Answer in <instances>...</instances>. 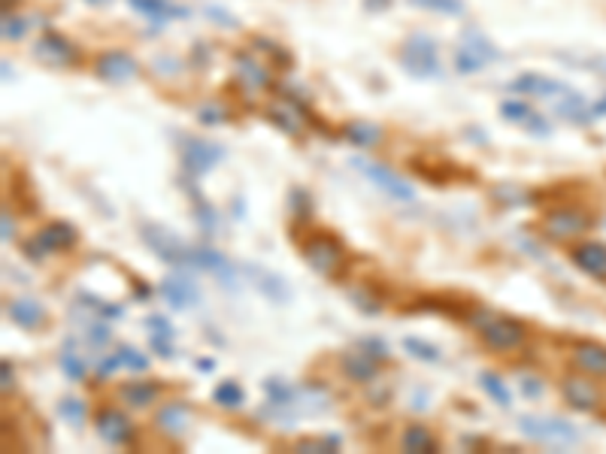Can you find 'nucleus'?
<instances>
[{
	"mask_svg": "<svg viewBox=\"0 0 606 454\" xmlns=\"http://www.w3.org/2000/svg\"><path fill=\"white\" fill-rule=\"evenodd\" d=\"M288 206H291V212H295L297 219H310V215H312V197H310V191L291 188L288 191Z\"/></svg>",
	"mask_w": 606,
	"mask_h": 454,
	"instance_id": "ea45409f",
	"label": "nucleus"
},
{
	"mask_svg": "<svg viewBox=\"0 0 606 454\" xmlns=\"http://www.w3.org/2000/svg\"><path fill=\"white\" fill-rule=\"evenodd\" d=\"M140 240L145 249L152 252V255H158L164 264L170 267H195L191 264V249L188 245H182V240L176 234H170L167 227L155 225V221H143L140 225Z\"/></svg>",
	"mask_w": 606,
	"mask_h": 454,
	"instance_id": "f03ea898",
	"label": "nucleus"
},
{
	"mask_svg": "<svg viewBox=\"0 0 606 454\" xmlns=\"http://www.w3.org/2000/svg\"><path fill=\"white\" fill-rule=\"evenodd\" d=\"M388 4H391V0H367V10H373V6H376V10H386Z\"/></svg>",
	"mask_w": 606,
	"mask_h": 454,
	"instance_id": "bf43d9fd",
	"label": "nucleus"
},
{
	"mask_svg": "<svg viewBox=\"0 0 606 454\" xmlns=\"http://www.w3.org/2000/svg\"><path fill=\"white\" fill-rule=\"evenodd\" d=\"M401 445L406 454H421V451H436V440L425 425H410L403 430Z\"/></svg>",
	"mask_w": 606,
	"mask_h": 454,
	"instance_id": "bb28decb",
	"label": "nucleus"
},
{
	"mask_svg": "<svg viewBox=\"0 0 606 454\" xmlns=\"http://www.w3.org/2000/svg\"><path fill=\"white\" fill-rule=\"evenodd\" d=\"M34 55L40 58V61H46L49 67H67V64H73L79 52H76V45L67 40V37L46 34V37H40V40H37Z\"/></svg>",
	"mask_w": 606,
	"mask_h": 454,
	"instance_id": "ddd939ff",
	"label": "nucleus"
},
{
	"mask_svg": "<svg viewBox=\"0 0 606 454\" xmlns=\"http://www.w3.org/2000/svg\"><path fill=\"white\" fill-rule=\"evenodd\" d=\"M206 12H210V19H212V21H219V25H231V28L237 25L234 19H225L228 12H221V10H206Z\"/></svg>",
	"mask_w": 606,
	"mask_h": 454,
	"instance_id": "4d7b16f0",
	"label": "nucleus"
},
{
	"mask_svg": "<svg viewBox=\"0 0 606 454\" xmlns=\"http://www.w3.org/2000/svg\"><path fill=\"white\" fill-rule=\"evenodd\" d=\"M58 367H61V373H64L71 382H86V369H88V367H86V360H82V358L71 349V345H67V349L58 355Z\"/></svg>",
	"mask_w": 606,
	"mask_h": 454,
	"instance_id": "2f4dec72",
	"label": "nucleus"
},
{
	"mask_svg": "<svg viewBox=\"0 0 606 454\" xmlns=\"http://www.w3.org/2000/svg\"><path fill=\"white\" fill-rule=\"evenodd\" d=\"M343 136L352 143V145H361V149H370L382 140V128L373 125V121H349L346 128H343Z\"/></svg>",
	"mask_w": 606,
	"mask_h": 454,
	"instance_id": "a878e982",
	"label": "nucleus"
},
{
	"mask_svg": "<svg viewBox=\"0 0 606 454\" xmlns=\"http://www.w3.org/2000/svg\"><path fill=\"white\" fill-rule=\"evenodd\" d=\"M58 415L67 421V425L82 427V425H86V415H88V409H86V403H82V400H76V397H64V400H61V403H58Z\"/></svg>",
	"mask_w": 606,
	"mask_h": 454,
	"instance_id": "f704fd0d",
	"label": "nucleus"
},
{
	"mask_svg": "<svg viewBox=\"0 0 606 454\" xmlns=\"http://www.w3.org/2000/svg\"><path fill=\"white\" fill-rule=\"evenodd\" d=\"M86 4H91V6H104V4H110V0H86Z\"/></svg>",
	"mask_w": 606,
	"mask_h": 454,
	"instance_id": "680f3d73",
	"label": "nucleus"
},
{
	"mask_svg": "<svg viewBox=\"0 0 606 454\" xmlns=\"http://www.w3.org/2000/svg\"><path fill=\"white\" fill-rule=\"evenodd\" d=\"M197 119H201L203 125H225L228 115H225V110H221V106H203V110L197 112Z\"/></svg>",
	"mask_w": 606,
	"mask_h": 454,
	"instance_id": "09e8293b",
	"label": "nucleus"
},
{
	"mask_svg": "<svg viewBox=\"0 0 606 454\" xmlns=\"http://www.w3.org/2000/svg\"><path fill=\"white\" fill-rule=\"evenodd\" d=\"M86 334H88V340L95 345H106V343H110V336H112V330L106 327L104 321H97V325H91Z\"/></svg>",
	"mask_w": 606,
	"mask_h": 454,
	"instance_id": "8fccbe9b",
	"label": "nucleus"
},
{
	"mask_svg": "<svg viewBox=\"0 0 606 454\" xmlns=\"http://www.w3.org/2000/svg\"><path fill=\"white\" fill-rule=\"evenodd\" d=\"M6 315H10L12 325H19V327H25V330H37V327L46 325L43 303H37V300H30V297L10 300V303H6Z\"/></svg>",
	"mask_w": 606,
	"mask_h": 454,
	"instance_id": "aec40b11",
	"label": "nucleus"
},
{
	"mask_svg": "<svg viewBox=\"0 0 606 454\" xmlns=\"http://www.w3.org/2000/svg\"><path fill=\"white\" fill-rule=\"evenodd\" d=\"M116 355H119V360H121V367L134 369V373H145V369H149V364H152V360L145 358L140 349H134V345H128V343H121V345H119Z\"/></svg>",
	"mask_w": 606,
	"mask_h": 454,
	"instance_id": "e433bc0d",
	"label": "nucleus"
},
{
	"mask_svg": "<svg viewBox=\"0 0 606 454\" xmlns=\"http://www.w3.org/2000/svg\"><path fill=\"white\" fill-rule=\"evenodd\" d=\"M570 260L585 276H592V279H606V245L603 243L588 240V243L573 245Z\"/></svg>",
	"mask_w": 606,
	"mask_h": 454,
	"instance_id": "2eb2a0df",
	"label": "nucleus"
},
{
	"mask_svg": "<svg viewBox=\"0 0 606 454\" xmlns=\"http://www.w3.org/2000/svg\"><path fill=\"white\" fill-rule=\"evenodd\" d=\"M145 327H149L152 334H161V336H176V327L164 318V315H158V312L145 315Z\"/></svg>",
	"mask_w": 606,
	"mask_h": 454,
	"instance_id": "c03bdc74",
	"label": "nucleus"
},
{
	"mask_svg": "<svg viewBox=\"0 0 606 454\" xmlns=\"http://www.w3.org/2000/svg\"><path fill=\"white\" fill-rule=\"evenodd\" d=\"M97 76L106 82H128L140 73L137 61L128 55V52H106V55L97 58Z\"/></svg>",
	"mask_w": 606,
	"mask_h": 454,
	"instance_id": "dca6fc26",
	"label": "nucleus"
},
{
	"mask_svg": "<svg viewBox=\"0 0 606 454\" xmlns=\"http://www.w3.org/2000/svg\"><path fill=\"white\" fill-rule=\"evenodd\" d=\"M245 273L252 276L255 288H258L267 300H270V303H276V306L291 303V297H295V294H291V285H288L286 279H282L279 273L264 270V267H245Z\"/></svg>",
	"mask_w": 606,
	"mask_h": 454,
	"instance_id": "4468645a",
	"label": "nucleus"
},
{
	"mask_svg": "<svg viewBox=\"0 0 606 454\" xmlns=\"http://www.w3.org/2000/svg\"><path fill=\"white\" fill-rule=\"evenodd\" d=\"M158 394L161 391H158L155 382H140V379L125 382L119 388V400L128 406H134V409H145V406H152L158 400Z\"/></svg>",
	"mask_w": 606,
	"mask_h": 454,
	"instance_id": "5701e85b",
	"label": "nucleus"
},
{
	"mask_svg": "<svg viewBox=\"0 0 606 454\" xmlns=\"http://www.w3.org/2000/svg\"><path fill=\"white\" fill-rule=\"evenodd\" d=\"M340 369H343V376L352 382H376L379 379V369H376V360L367 355V351H346V355L340 358Z\"/></svg>",
	"mask_w": 606,
	"mask_h": 454,
	"instance_id": "412c9836",
	"label": "nucleus"
},
{
	"mask_svg": "<svg viewBox=\"0 0 606 454\" xmlns=\"http://www.w3.org/2000/svg\"><path fill=\"white\" fill-rule=\"evenodd\" d=\"M403 349H406V355H412L416 360H425V364H440V349L431 343H425V340H419V336H406Z\"/></svg>",
	"mask_w": 606,
	"mask_h": 454,
	"instance_id": "72a5a7b5",
	"label": "nucleus"
},
{
	"mask_svg": "<svg viewBox=\"0 0 606 454\" xmlns=\"http://www.w3.org/2000/svg\"><path fill=\"white\" fill-rule=\"evenodd\" d=\"M76 243H79V230H76L71 221H49L40 234L30 236V240L21 245V252H25L30 260H43L49 252H71Z\"/></svg>",
	"mask_w": 606,
	"mask_h": 454,
	"instance_id": "39448f33",
	"label": "nucleus"
},
{
	"mask_svg": "<svg viewBox=\"0 0 606 454\" xmlns=\"http://www.w3.org/2000/svg\"><path fill=\"white\" fill-rule=\"evenodd\" d=\"M301 252H303L306 264H310L319 276H325V279H340V276L346 273L349 255H346L343 243L336 240L334 234H325V230L310 234L301 243Z\"/></svg>",
	"mask_w": 606,
	"mask_h": 454,
	"instance_id": "f257e3e1",
	"label": "nucleus"
},
{
	"mask_svg": "<svg viewBox=\"0 0 606 454\" xmlns=\"http://www.w3.org/2000/svg\"><path fill=\"white\" fill-rule=\"evenodd\" d=\"M558 112H561L564 119L577 121V125H585V121H592V106H588L585 97L577 95V91H567L564 100L558 103Z\"/></svg>",
	"mask_w": 606,
	"mask_h": 454,
	"instance_id": "c85d7f7f",
	"label": "nucleus"
},
{
	"mask_svg": "<svg viewBox=\"0 0 606 454\" xmlns=\"http://www.w3.org/2000/svg\"><path fill=\"white\" fill-rule=\"evenodd\" d=\"M464 49H470L473 55H479L482 61H497L501 58V52H497V45L486 40L482 34H477V30H470V34L464 37Z\"/></svg>",
	"mask_w": 606,
	"mask_h": 454,
	"instance_id": "c9c22d12",
	"label": "nucleus"
},
{
	"mask_svg": "<svg viewBox=\"0 0 606 454\" xmlns=\"http://www.w3.org/2000/svg\"><path fill=\"white\" fill-rule=\"evenodd\" d=\"M479 384H482V391H486V394L494 400L497 406H503V409H510L512 406V394H510V388H506L503 384V379L497 373H479Z\"/></svg>",
	"mask_w": 606,
	"mask_h": 454,
	"instance_id": "7c9ffc66",
	"label": "nucleus"
},
{
	"mask_svg": "<svg viewBox=\"0 0 606 454\" xmlns=\"http://www.w3.org/2000/svg\"><path fill=\"white\" fill-rule=\"evenodd\" d=\"M573 364L588 376H606V345L592 340L573 343Z\"/></svg>",
	"mask_w": 606,
	"mask_h": 454,
	"instance_id": "6ab92c4d",
	"label": "nucleus"
},
{
	"mask_svg": "<svg viewBox=\"0 0 606 454\" xmlns=\"http://www.w3.org/2000/svg\"><path fill=\"white\" fill-rule=\"evenodd\" d=\"M486 64H488V61H482L479 55H473V52H470V49H464V45L458 49V55H455V70H458V73H464V76H467V73H479Z\"/></svg>",
	"mask_w": 606,
	"mask_h": 454,
	"instance_id": "a19ab883",
	"label": "nucleus"
},
{
	"mask_svg": "<svg viewBox=\"0 0 606 454\" xmlns=\"http://www.w3.org/2000/svg\"><path fill=\"white\" fill-rule=\"evenodd\" d=\"M297 451H310V454H328L340 449V436H306L295 445Z\"/></svg>",
	"mask_w": 606,
	"mask_h": 454,
	"instance_id": "58836bf2",
	"label": "nucleus"
},
{
	"mask_svg": "<svg viewBox=\"0 0 606 454\" xmlns=\"http://www.w3.org/2000/svg\"><path fill=\"white\" fill-rule=\"evenodd\" d=\"M0 388H4V394H10V388H12V364L10 360L0 364Z\"/></svg>",
	"mask_w": 606,
	"mask_h": 454,
	"instance_id": "603ef678",
	"label": "nucleus"
},
{
	"mask_svg": "<svg viewBox=\"0 0 606 454\" xmlns=\"http://www.w3.org/2000/svg\"><path fill=\"white\" fill-rule=\"evenodd\" d=\"M152 351H158L161 358H167V360H173L176 358V349H173V336H161V334H152Z\"/></svg>",
	"mask_w": 606,
	"mask_h": 454,
	"instance_id": "a18cd8bd",
	"label": "nucleus"
},
{
	"mask_svg": "<svg viewBox=\"0 0 606 454\" xmlns=\"http://www.w3.org/2000/svg\"><path fill=\"white\" fill-rule=\"evenodd\" d=\"M410 4L436 15H464V0H410Z\"/></svg>",
	"mask_w": 606,
	"mask_h": 454,
	"instance_id": "4c0bfd02",
	"label": "nucleus"
},
{
	"mask_svg": "<svg viewBox=\"0 0 606 454\" xmlns=\"http://www.w3.org/2000/svg\"><path fill=\"white\" fill-rule=\"evenodd\" d=\"M155 425L161 433L167 436H182L191 425V406L182 403V400H173V403H164L155 415Z\"/></svg>",
	"mask_w": 606,
	"mask_h": 454,
	"instance_id": "f3484780",
	"label": "nucleus"
},
{
	"mask_svg": "<svg viewBox=\"0 0 606 454\" xmlns=\"http://www.w3.org/2000/svg\"><path fill=\"white\" fill-rule=\"evenodd\" d=\"M525 128L531 130L534 136H549V134H552V125H549L546 119H543V115H536V112L525 121Z\"/></svg>",
	"mask_w": 606,
	"mask_h": 454,
	"instance_id": "3c124183",
	"label": "nucleus"
},
{
	"mask_svg": "<svg viewBox=\"0 0 606 454\" xmlns=\"http://www.w3.org/2000/svg\"><path fill=\"white\" fill-rule=\"evenodd\" d=\"M479 336H482V343H486L488 349L510 351V349H516V345H521V340H525V325L516 321V318H486L479 325Z\"/></svg>",
	"mask_w": 606,
	"mask_h": 454,
	"instance_id": "1a4fd4ad",
	"label": "nucleus"
},
{
	"mask_svg": "<svg viewBox=\"0 0 606 454\" xmlns=\"http://www.w3.org/2000/svg\"><path fill=\"white\" fill-rule=\"evenodd\" d=\"M25 21H21V19H15V15H10V12H6L4 15V37H6V40H21V37H25Z\"/></svg>",
	"mask_w": 606,
	"mask_h": 454,
	"instance_id": "de8ad7c7",
	"label": "nucleus"
},
{
	"mask_svg": "<svg viewBox=\"0 0 606 454\" xmlns=\"http://www.w3.org/2000/svg\"><path fill=\"white\" fill-rule=\"evenodd\" d=\"M501 112H503V119H506V121H519V125H525V121L534 115L531 106L521 103V100H506V103L501 106Z\"/></svg>",
	"mask_w": 606,
	"mask_h": 454,
	"instance_id": "79ce46f5",
	"label": "nucleus"
},
{
	"mask_svg": "<svg viewBox=\"0 0 606 454\" xmlns=\"http://www.w3.org/2000/svg\"><path fill=\"white\" fill-rule=\"evenodd\" d=\"M519 427L527 440L546 445H579L582 433L564 418H543V415H521Z\"/></svg>",
	"mask_w": 606,
	"mask_h": 454,
	"instance_id": "7ed1b4c3",
	"label": "nucleus"
},
{
	"mask_svg": "<svg viewBox=\"0 0 606 454\" xmlns=\"http://www.w3.org/2000/svg\"><path fill=\"white\" fill-rule=\"evenodd\" d=\"M349 300H352V303H358V310H361L364 315H376V312L382 310L379 300L367 294L364 288H352V291H349Z\"/></svg>",
	"mask_w": 606,
	"mask_h": 454,
	"instance_id": "37998d69",
	"label": "nucleus"
},
{
	"mask_svg": "<svg viewBox=\"0 0 606 454\" xmlns=\"http://www.w3.org/2000/svg\"><path fill=\"white\" fill-rule=\"evenodd\" d=\"M521 394H525V397H540V394H543V382H536V379H521Z\"/></svg>",
	"mask_w": 606,
	"mask_h": 454,
	"instance_id": "5fc2aeb1",
	"label": "nucleus"
},
{
	"mask_svg": "<svg viewBox=\"0 0 606 454\" xmlns=\"http://www.w3.org/2000/svg\"><path fill=\"white\" fill-rule=\"evenodd\" d=\"M225 161V145L212 143V140H201V136H182V170L188 176H203Z\"/></svg>",
	"mask_w": 606,
	"mask_h": 454,
	"instance_id": "423d86ee",
	"label": "nucleus"
},
{
	"mask_svg": "<svg viewBox=\"0 0 606 454\" xmlns=\"http://www.w3.org/2000/svg\"><path fill=\"white\" fill-rule=\"evenodd\" d=\"M212 367H216V360H210V358H206V360H197V369H203V373H210Z\"/></svg>",
	"mask_w": 606,
	"mask_h": 454,
	"instance_id": "052dcab7",
	"label": "nucleus"
},
{
	"mask_svg": "<svg viewBox=\"0 0 606 454\" xmlns=\"http://www.w3.org/2000/svg\"><path fill=\"white\" fill-rule=\"evenodd\" d=\"M130 6H134L137 12L145 15L149 21H167V19H186V10H179V6L167 4V0H128Z\"/></svg>",
	"mask_w": 606,
	"mask_h": 454,
	"instance_id": "393cba45",
	"label": "nucleus"
},
{
	"mask_svg": "<svg viewBox=\"0 0 606 454\" xmlns=\"http://www.w3.org/2000/svg\"><path fill=\"white\" fill-rule=\"evenodd\" d=\"M606 115V95L597 100V103H592V119H603Z\"/></svg>",
	"mask_w": 606,
	"mask_h": 454,
	"instance_id": "13d9d810",
	"label": "nucleus"
},
{
	"mask_svg": "<svg viewBox=\"0 0 606 454\" xmlns=\"http://www.w3.org/2000/svg\"><path fill=\"white\" fill-rule=\"evenodd\" d=\"M119 367H121L119 355H112V358H104V360H101V367H97V373H101V379H106V376H112Z\"/></svg>",
	"mask_w": 606,
	"mask_h": 454,
	"instance_id": "864d4df0",
	"label": "nucleus"
},
{
	"mask_svg": "<svg viewBox=\"0 0 606 454\" xmlns=\"http://www.w3.org/2000/svg\"><path fill=\"white\" fill-rule=\"evenodd\" d=\"M403 70L416 79H436L443 73L440 67V55H436V43L428 34H412L410 40L403 43L401 52Z\"/></svg>",
	"mask_w": 606,
	"mask_h": 454,
	"instance_id": "20e7f679",
	"label": "nucleus"
},
{
	"mask_svg": "<svg viewBox=\"0 0 606 454\" xmlns=\"http://www.w3.org/2000/svg\"><path fill=\"white\" fill-rule=\"evenodd\" d=\"M188 194H191V200H195V219H197V225H201L206 234H212V227H216V212H212L210 200H203L201 191H197L191 182H188Z\"/></svg>",
	"mask_w": 606,
	"mask_h": 454,
	"instance_id": "473e14b6",
	"label": "nucleus"
},
{
	"mask_svg": "<svg viewBox=\"0 0 606 454\" xmlns=\"http://www.w3.org/2000/svg\"><path fill=\"white\" fill-rule=\"evenodd\" d=\"M588 227H592V215L577 206H561V210L543 215V230L552 240H573V236L585 234Z\"/></svg>",
	"mask_w": 606,
	"mask_h": 454,
	"instance_id": "6e6552de",
	"label": "nucleus"
},
{
	"mask_svg": "<svg viewBox=\"0 0 606 454\" xmlns=\"http://www.w3.org/2000/svg\"><path fill=\"white\" fill-rule=\"evenodd\" d=\"M510 91H519V95H534V97H564L570 88H567L564 82H558V79H549V76L525 73V76H519V79L512 82Z\"/></svg>",
	"mask_w": 606,
	"mask_h": 454,
	"instance_id": "a211bd4d",
	"label": "nucleus"
},
{
	"mask_svg": "<svg viewBox=\"0 0 606 454\" xmlns=\"http://www.w3.org/2000/svg\"><path fill=\"white\" fill-rule=\"evenodd\" d=\"M237 73H240V79L249 88H264L267 82H270V76H267L264 67H261L252 55H245V52H240V55H237Z\"/></svg>",
	"mask_w": 606,
	"mask_h": 454,
	"instance_id": "cd10ccee",
	"label": "nucleus"
},
{
	"mask_svg": "<svg viewBox=\"0 0 606 454\" xmlns=\"http://www.w3.org/2000/svg\"><path fill=\"white\" fill-rule=\"evenodd\" d=\"M158 294L173 306V310H191L201 303V288L195 285L191 276H167L158 285Z\"/></svg>",
	"mask_w": 606,
	"mask_h": 454,
	"instance_id": "9b49d317",
	"label": "nucleus"
},
{
	"mask_svg": "<svg viewBox=\"0 0 606 454\" xmlns=\"http://www.w3.org/2000/svg\"><path fill=\"white\" fill-rule=\"evenodd\" d=\"M564 397L573 409H582V412H592L594 406L601 403L597 388L588 379H582V376H570V379L564 382Z\"/></svg>",
	"mask_w": 606,
	"mask_h": 454,
	"instance_id": "4be33fe9",
	"label": "nucleus"
},
{
	"mask_svg": "<svg viewBox=\"0 0 606 454\" xmlns=\"http://www.w3.org/2000/svg\"><path fill=\"white\" fill-rule=\"evenodd\" d=\"M361 351H367L373 360H388V345L382 340H376V336H367V340H361Z\"/></svg>",
	"mask_w": 606,
	"mask_h": 454,
	"instance_id": "49530a36",
	"label": "nucleus"
},
{
	"mask_svg": "<svg viewBox=\"0 0 606 454\" xmlns=\"http://www.w3.org/2000/svg\"><path fill=\"white\" fill-rule=\"evenodd\" d=\"M95 427H97V433H101V440L110 445H125L130 436H134V425H130L128 415L119 409H110V406L97 412Z\"/></svg>",
	"mask_w": 606,
	"mask_h": 454,
	"instance_id": "f8f14e48",
	"label": "nucleus"
},
{
	"mask_svg": "<svg viewBox=\"0 0 606 454\" xmlns=\"http://www.w3.org/2000/svg\"><path fill=\"white\" fill-rule=\"evenodd\" d=\"M352 164H355V170H361L367 179H370L376 188L386 191L388 197L394 200H403V203H410V200H416V188H412L410 182L401 179L391 167L386 164H376V161H367V158H352Z\"/></svg>",
	"mask_w": 606,
	"mask_h": 454,
	"instance_id": "0eeeda50",
	"label": "nucleus"
},
{
	"mask_svg": "<svg viewBox=\"0 0 606 454\" xmlns=\"http://www.w3.org/2000/svg\"><path fill=\"white\" fill-rule=\"evenodd\" d=\"M191 264L201 267L206 273H212L225 288L237 291V270H234L231 258H225L221 252L210 249V245H195V249H191Z\"/></svg>",
	"mask_w": 606,
	"mask_h": 454,
	"instance_id": "9d476101",
	"label": "nucleus"
},
{
	"mask_svg": "<svg viewBox=\"0 0 606 454\" xmlns=\"http://www.w3.org/2000/svg\"><path fill=\"white\" fill-rule=\"evenodd\" d=\"M0 219H4V243H10L12 236H15V225H12V219H10V210H4V215H0Z\"/></svg>",
	"mask_w": 606,
	"mask_h": 454,
	"instance_id": "6e6d98bb",
	"label": "nucleus"
},
{
	"mask_svg": "<svg viewBox=\"0 0 606 454\" xmlns=\"http://www.w3.org/2000/svg\"><path fill=\"white\" fill-rule=\"evenodd\" d=\"M270 121L286 134L297 136L303 130V110L297 103H273L270 106Z\"/></svg>",
	"mask_w": 606,
	"mask_h": 454,
	"instance_id": "b1692460",
	"label": "nucleus"
},
{
	"mask_svg": "<svg viewBox=\"0 0 606 454\" xmlns=\"http://www.w3.org/2000/svg\"><path fill=\"white\" fill-rule=\"evenodd\" d=\"M212 403L221 406V409H240V406L245 403V391L237 382L228 379V382L216 384V391H212Z\"/></svg>",
	"mask_w": 606,
	"mask_h": 454,
	"instance_id": "c756f323",
	"label": "nucleus"
}]
</instances>
